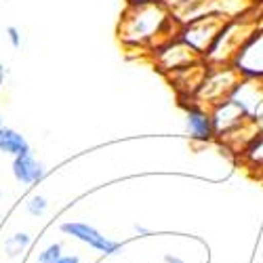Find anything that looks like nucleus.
Instances as JSON below:
<instances>
[{
	"label": "nucleus",
	"mask_w": 263,
	"mask_h": 263,
	"mask_svg": "<svg viewBox=\"0 0 263 263\" xmlns=\"http://www.w3.org/2000/svg\"><path fill=\"white\" fill-rule=\"evenodd\" d=\"M175 26L173 11L162 0H147V3H128L118 36L126 47L147 49L160 47L171 40V28Z\"/></svg>",
	"instance_id": "1"
},
{
	"label": "nucleus",
	"mask_w": 263,
	"mask_h": 263,
	"mask_svg": "<svg viewBox=\"0 0 263 263\" xmlns=\"http://www.w3.org/2000/svg\"><path fill=\"white\" fill-rule=\"evenodd\" d=\"M255 30H257V24L249 15L228 19L223 28L219 30L211 49L206 51L204 63L206 65H234L236 55L245 47V42L253 36Z\"/></svg>",
	"instance_id": "2"
},
{
	"label": "nucleus",
	"mask_w": 263,
	"mask_h": 263,
	"mask_svg": "<svg viewBox=\"0 0 263 263\" xmlns=\"http://www.w3.org/2000/svg\"><path fill=\"white\" fill-rule=\"evenodd\" d=\"M240 80H242V74L236 70V65H209L204 80L194 95V103L215 107L234 93Z\"/></svg>",
	"instance_id": "3"
},
{
	"label": "nucleus",
	"mask_w": 263,
	"mask_h": 263,
	"mask_svg": "<svg viewBox=\"0 0 263 263\" xmlns=\"http://www.w3.org/2000/svg\"><path fill=\"white\" fill-rule=\"evenodd\" d=\"M228 19L219 17V15H202V17H196L192 21H187V24L179 30V38L185 42V45H190L198 55H206V51L211 49V45L215 42L219 30L223 28Z\"/></svg>",
	"instance_id": "4"
},
{
	"label": "nucleus",
	"mask_w": 263,
	"mask_h": 263,
	"mask_svg": "<svg viewBox=\"0 0 263 263\" xmlns=\"http://www.w3.org/2000/svg\"><path fill=\"white\" fill-rule=\"evenodd\" d=\"M156 59L160 63L162 70H168V72H179V70H185L190 68V65H196L202 61V55L196 53L190 45H185V42L177 36V38H171L166 40L164 45L156 47Z\"/></svg>",
	"instance_id": "5"
},
{
	"label": "nucleus",
	"mask_w": 263,
	"mask_h": 263,
	"mask_svg": "<svg viewBox=\"0 0 263 263\" xmlns=\"http://www.w3.org/2000/svg\"><path fill=\"white\" fill-rule=\"evenodd\" d=\"M59 230L65 236H72V238L78 240V242L91 247V249H95V251H99L103 255H114V253H118L122 249V242L103 236L99 230H95L93 226L84 223V221H65V223H61Z\"/></svg>",
	"instance_id": "6"
},
{
	"label": "nucleus",
	"mask_w": 263,
	"mask_h": 263,
	"mask_svg": "<svg viewBox=\"0 0 263 263\" xmlns=\"http://www.w3.org/2000/svg\"><path fill=\"white\" fill-rule=\"evenodd\" d=\"M236 70L249 78H263V30H255L234 59Z\"/></svg>",
	"instance_id": "7"
},
{
	"label": "nucleus",
	"mask_w": 263,
	"mask_h": 263,
	"mask_svg": "<svg viewBox=\"0 0 263 263\" xmlns=\"http://www.w3.org/2000/svg\"><path fill=\"white\" fill-rule=\"evenodd\" d=\"M185 128L187 135L194 141H211L217 130H215V120H213V112L211 107H204L200 103H190V107L185 109Z\"/></svg>",
	"instance_id": "8"
},
{
	"label": "nucleus",
	"mask_w": 263,
	"mask_h": 263,
	"mask_svg": "<svg viewBox=\"0 0 263 263\" xmlns=\"http://www.w3.org/2000/svg\"><path fill=\"white\" fill-rule=\"evenodd\" d=\"M11 171H13L15 181L21 183V185H38L42 179L47 177L45 164H42V162L32 154V152H30V154H21V156L13 158Z\"/></svg>",
	"instance_id": "9"
},
{
	"label": "nucleus",
	"mask_w": 263,
	"mask_h": 263,
	"mask_svg": "<svg viewBox=\"0 0 263 263\" xmlns=\"http://www.w3.org/2000/svg\"><path fill=\"white\" fill-rule=\"evenodd\" d=\"M30 152H32V145L21 130L5 124L0 126V154L17 158L21 154H30Z\"/></svg>",
	"instance_id": "10"
},
{
	"label": "nucleus",
	"mask_w": 263,
	"mask_h": 263,
	"mask_svg": "<svg viewBox=\"0 0 263 263\" xmlns=\"http://www.w3.org/2000/svg\"><path fill=\"white\" fill-rule=\"evenodd\" d=\"M30 245H32V236L26 234V232H17V234H13L11 238H7L5 249H7V255H9V257H17L19 253H24Z\"/></svg>",
	"instance_id": "11"
},
{
	"label": "nucleus",
	"mask_w": 263,
	"mask_h": 263,
	"mask_svg": "<svg viewBox=\"0 0 263 263\" xmlns=\"http://www.w3.org/2000/svg\"><path fill=\"white\" fill-rule=\"evenodd\" d=\"M26 211H28L32 217H42V215L49 211V200L45 198V196L34 194V196H30L28 202H26Z\"/></svg>",
	"instance_id": "12"
},
{
	"label": "nucleus",
	"mask_w": 263,
	"mask_h": 263,
	"mask_svg": "<svg viewBox=\"0 0 263 263\" xmlns=\"http://www.w3.org/2000/svg\"><path fill=\"white\" fill-rule=\"evenodd\" d=\"M59 259H61V245L59 242H53L51 247H47L42 253H38L36 263H57Z\"/></svg>",
	"instance_id": "13"
},
{
	"label": "nucleus",
	"mask_w": 263,
	"mask_h": 263,
	"mask_svg": "<svg viewBox=\"0 0 263 263\" xmlns=\"http://www.w3.org/2000/svg\"><path fill=\"white\" fill-rule=\"evenodd\" d=\"M7 40H9V45L13 49H21V45H24V36H21V30L17 26H9L7 28Z\"/></svg>",
	"instance_id": "14"
},
{
	"label": "nucleus",
	"mask_w": 263,
	"mask_h": 263,
	"mask_svg": "<svg viewBox=\"0 0 263 263\" xmlns=\"http://www.w3.org/2000/svg\"><path fill=\"white\" fill-rule=\"evenodd\" d=\"M57 263H80V257L78 255H61V259Z\"/></svg>",
	"instance_id": "15"
},
{
	"label": "nucleus",
	"mask_w": 263,
	"mask_h": 263,
	"mask_svg": "<svg viewBox=\"0 0 263 263\" xmlns=\"http://www.w3.org/2000/svg\"><path fill=\"white\" fill-rule=\"evenodd\" d=\"M5 82H7V65L0 63V93L5 89Z\"/></svg>",
	"instance_id": "16"
},
{
	"label": "nucleus",
	"mask_w": 263,
	"mask_h": 263,
	"mask_svg": "<svg viewBox=\"0 0 263 263\" xmlns=\"http://www.w3.org/2000/svg\"><path fill=\"white\" fill-rule=\"evenodd\" d=\"M164 263H185L183 259L175 257V255H164Z\"/></svg>",
	"instance_id": "17"
},
{
	"label": "nucleus",
	"mask_w": 263,
	"mask_h": 263,
	"mask_svg": "<svg viewBox=\"0 0 263 263\" xmlns=\"http://www.w3.org/2000/svg\"><path fill=\"white\" fill-rule=\"evenodd\" d=\"M135 232H137V234H141V236H147V234H149V230H147V228H143V226H135Z\"/></svg>",
	"instance_id": "18"
},
{
	"label": "nucleus",
	"mask_w": 263,
	"mask_h": 263,
	"mask_svg": "<svg viewBox=\"0 0 263 263\" xmlns=\"http://www.w3.org/2000/svg\"><path fill=\"white\" fill-rule=\"evenodd\" d=\"M128 3H147V0H128Z\"/></svg>",
	"instance_id": "19"
},
{
	"label": "nucleus",
	"mask_w": 263,
	"mask_h": 263,
	"mask_svg": "<svg viewBox=\"0 0 263 263\" xmlns=\"http://www.w3.org/2000/svg\"><path fill=\"white\" fill-rule=\"evenodd\" d=\"M0 200H3V192H0Z\"/></svg>",
	"instance_id": "20"
},
{
	"label": "nucleus",
	"mask_w": 263,
	"mask_h": 263,
	"mask_svg": "<svg viewBox=\"0 0 263 263\" xmlns=\"http://www.w3.org/2000/svg\"><path fill=\"white\" fill-rule=\"evenodd\" d=\"M0 126H3V118H0Z\"/></svg>",
	"instance_id": "21"
}]
</instances>
